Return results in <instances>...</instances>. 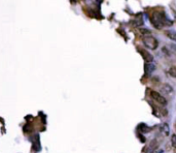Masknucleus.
<instances>
[{"label": "nucleus", "mask_w": 176, "mask_h": 153, "mask_svg": "<svg viewBox=\"0 0 176 153\" xmlns=\"http://www.w3.org/2000/svg\"><path fill=\"white\" fill-rule=\"evenodd\" d=\"M151 22V24L158 29L163 28L164 26L166 25H172V22L170 21L168 18L166 17V14L162 13V11H154V13L152 14Z\"/></svg>", "instance_id": "obj_1"}, {"label": "nucleus", "mask_w": 176, "mask_h": 153, "mask_svg": "<svg viewBox=\"0 0 176 153\" xmlns=\"http://www.w3.org/2000/svg\"><path fill=\"white\" fill-rule=\"evenodd\" d=\"M143 43H144L146 48L151 50H155L158 48V46H159L157 38H154L152 35H145V36H143Z\"/></svg>", "instance_id": "obj_2"}, {"label": "nucleus", "mask_w": 176, "mask_h": 153, "mask_svg": "<svg viewBox=\"0 0 176 153\" xmlns=\"http://www.w3.org/2000/svg\"><path fill=\"white\" fill-rule=\"evenodd\" d=\"M149 95H151V99H154V101L155 102H158V104H160V105H167V99L164 97V96L161 93L157 92V91L151 90V93H149Z\"/></svg>", "instance_id": "obj_3"}, {"label": "nucleus", "mask_w": 176, "mask_h": 153, "mask_svg": "<svg viewBox=\"0 0 176 153\" xmlns=\"http://www.w3.org/2000/svg\"><path fill=\"white\" fill-rule=\"evenodd\" d=\"M139 53L141 54V56L143 57V60H145L146 63H151L152 60H154V56H152L151 53L146 50H143V49H138Z\"/></svg>", "instance_id": "obj_4"}, {"label": "nucleus", "mask_w": 176, "mask_h": 153, "mask_svg": "<svg viewBox=\"0 0 176 153\" xmlns=\"http://www.w3.org/2000/svg\"><path fill=\"white\" fill-rule=\"evenodd\" d=\"M144 70H145L146 75H151V73L155 70V65L152 62L151 63H145Z\"/></svg>", "instance_id": "obj_5"}, {"label": "nucleus", "mask_w": 176, "mask_h": 153, "mask_svg": "<svg viewBox=\"0 0 176 153\" xmlns=\"http://www.w3.org/2000/svg\"><path fill=\"white\" fill-rule=\"evenodd\" d=\"M161 90H162L164 93H167V94H171L173 92V88L171 87V85L169 84H163L162 87H161Z\"/></svg>", "instance_id": "obj_6"}, {"label": "nucleus", "mask_w": 176, "mask_h": 153, "mask_svg": "<svg viewBox=\"0 0 176 153\" xmlns=\"http://www.w3.org/2000/svg\"><path fill=\"white\" fill-rule=\"evenodd\" d=\"M161 131L164 136H169L170 134V129H169V125L167 123H163L162 126H161Z\"/></svg>", "instance_id": "obj_7"}, {"label": "nucleus", "mask_w": 176, "mask_h": 153, "mask_svg": "<svg viewBox=\"0 0 176 153\" xmlns=\"http://www.w3.org/2000/svg\"><path fill=\"white\" fill-rule=\"evenodd\" d=\"M143 19H141V18H135V19L132 21V24H133L135 27H140V26L143 25Z\"/></svg>", "instance_id": "obj_8"}, {"label": "nucleus", "mask_w": 176, "mask_h": 153, "mask_svg": "<svg viewBox=\"0 0 176 153\" xmlns=\"http://www.w3.org/2000/svg\"><path fill=\"white\" fill-rule=\"evenodd\" d=\"M138 129L142 132V134H146V132L151 131V127H148V126L146 125V124H140L138 126Z\"/></svg>", "instance_id": "obj_9"}, {"label": "nucleus", "mask_w": 176, "mask_h": 153, "mask_svg": "<svg viewBox=\"0 0 176 153\" xmlns=\"http://www.w3.org/2000/svg\"><path fill=\"white\" fill-rule=\"evenodd\" d=\"M166 35H167V37L170 38V39L176 42V31H172V30L166 31Z\"/></svg>", "instance_id": "obj_10"}, {"label": "nucleus", "mask_w": 176, "mask_h": 153, "mask_svg": "<svg viewBox=\"0 0 176 153\" xmlns=\"http://www.w3.org/2000/svg\"><path fill=\"white\" fill-rule=\"evenodd\" d=\"M168 73H169L170 76H172V78H176V66L170 67L169 70H168Z\"/></svg>", "instance_id": "obj_11"}, {"label": "nucleus", "mask_w": 176, "mask_h": 153, "mask_svg": "<svg viewBox=\"0 0 176 153\" xmlns=\"http://www.w3.org/2000/svg\"><path fill=\"white\" fill-rule=\"evenodd\" d=\"M171 143H172V146L174 147V148H176V134L171 137Z\"/></svg>", "instance_id": "obj_12"}, {"label": "nucleus", "mask_w": 176, "mask_h": 153, "mask_svg": "<svg viewBox=\"0 0 176 153\" xmlns=\"http://www.w3.org/2000/svg\"><path fill=\"white\" fill-rule=\"evenodd\" d=\"M170 47H171V48H172L173 50H174V51H176V46H175V45H171Z\"/></svg>", "instance_id": "obj_13"}]
</instances>
